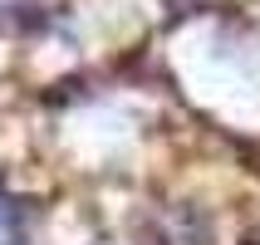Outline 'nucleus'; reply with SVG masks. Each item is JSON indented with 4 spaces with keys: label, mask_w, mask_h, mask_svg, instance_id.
Here are the masks:
<instances>
[{
    "label": "nucleus",
    "mask_w": 260,
    "mask_h": 245,
    "mask_svg": "<svg viewBox=\"0 0 260 245\" xmlns=\"http://www.w3.org/2000/svg\"><path fill=\"white\" fill-rule=\"evenodd\" d=\"M15 235H20V206L0 191V245H15Z\"/></svg>",
    "instance_id": "obj_1"
}]
</instances>
